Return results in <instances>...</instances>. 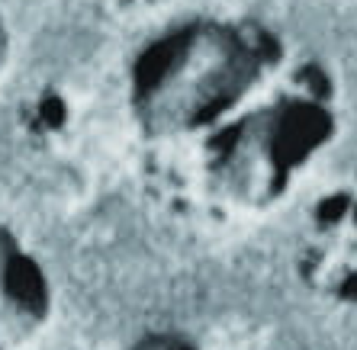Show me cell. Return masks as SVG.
I'll use <instances>...</instances> for the list:
<instances>
[{
	"instance_id": "1",
	"label": "cell",
	"mask_w": 357,
	"mask_h": 350,
	"mask_svg": "<svg viewBox=\"0 0 357 350\" xmlns=\"http://www.w3.org/2000/svg\"><path fill=\"white\" fill-rule=\"evenodd\" d=\"M332 93L325 67L277 29L193 23L135 74L142 174L171 212L199 225L264 218L332 138Z\"/></svg>"
},
{
	"instance_id": "2",
	"label": "cell",
	"mask_w": 357,
	"mask_h": 350,
	"mask_svg": "<svg viewBox=\"0 0 357 350\" xmlns=\"http://www.w3.org/2000/svg\"><path fill=\"white\" fill-rule=\"evenodd\" d=\"M3 51H7V35H3V17H0V67H3Z\"/></svg>"
}]
</instances>
